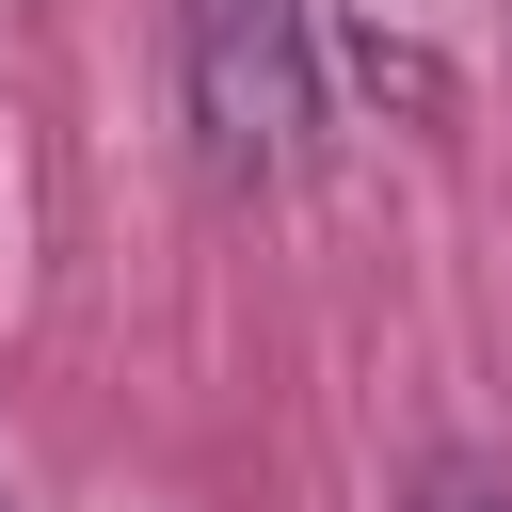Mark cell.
I'll return each mask as SVG.
<instances>
[{"label":"cell","instance_id":"1","mask_svg":"<svg viewBox=\"0 0 512 512\" xmlns=\"http://www.w3.org/2000/svg\"><path fill=\"white\" fill-rule=\"evenodd\" d=\"M176 128L224 192H288L336 128L320 0H176Z\"/></svg>","mask_w":512,"mask_h":512},{"label":"cell","instance_id":"2","mask_svg":"<svg viewBox=\"0 0 512 512\" xmlns=\"http://www.w3.org/2000/svg\"><path fill=\"white\" fill-rule=\"evenodd\" d=\"M400 512H512V496H496V480H480V464H432V480H416V496H400Z\"/></svg>","mask_w":512,"mask_h":512}]
</instances>
